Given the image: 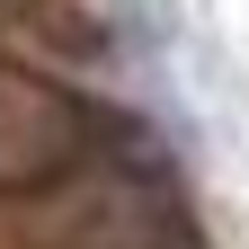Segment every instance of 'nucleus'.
<instances>
[{"label": "nucleus", "instance_id": "1", "mask_svg": "<svg viewBox=\"0 0 249 249\" xmlns=\"http://www.w3.org/2000/svg\"><path fill=\"white\" fill-rule=\"evenodd\" d=\"M80 160V107L0 62V187H36Z\"/></svg>", "mask_w": 249, "mask_h": 249}]
</instances>
